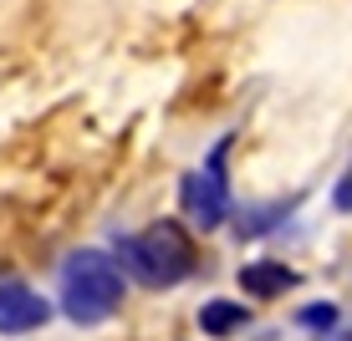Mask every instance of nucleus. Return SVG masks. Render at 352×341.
Instances as JSON below:
<instances>
[{
    "label": "nucleus",
    "instance_id": "obj_1",
    "mask_svg": "<svg viewBox=\"0 0 352 341\" xmlns=\"http://www.w3.org/2000/svg\"><path fill=\"white\" fill-rule=\"evenodd\" d=\"M118 270L148 290H174L199 270V250L174 219H159L138 235H118Z\"/></svg>",
    "mask_w": 352,
    "mask_h": 341
},
{
    "label": "nucleus",
    "instance_id": "obj_2",
    "mask_svg": "<svg viewBox=\"0 0 352 341\" xmlns=\"http://www.w3.org/2000/svg\"><path fill=\"white\" fill-rule=\"evenodd\" d=\"M128 275L107 250H77L62 265V316L72 326H102L123 311Z\"/></svg>",
    "mask_w": 352,
    "mask_h": 341
},
{
    "label": "nucleus",
    "instance_id": "obj_3",
    "mask_svg": "<svg viewBox=\"0 0 352 341\" xmlns=\"http://www.w3.org/2000/svg\"><path fill=\"white\" fill-rule=\"evenodd\" d=\"M225 153H230V138L214 143V153L204 158V168H194V174L179 178V204H184L189 224L199 229H220L230 219V178H225Z\"/></svg>",
    "mask_w": 352,
    "mask_h": 341
},
{
    "label": "nucleus",
    "instance_id": "obj_4",
    "mask_svg": "<svg viewBox=\"0 0 352 341\" xmlns=\"http://www.w3.org/2000/svg\"><path fill=\"white\" fill-rule=\"evenodd\" d=\"M52 321V301L26 280H0V336H31Z\"/></svg>",
    "mask_w": 352,
    "mask_h": 341
},
{
    "label": "nucleus",
    "instance_id": "obj_5",
    "mask_svg": "<svg viewBox=\"0 0 352 341\" xmlns=\"http://www.w3.org/2000/svg\"><path fill=\"white\" fill-rule=\"evenodd\" d=\"M240 285H245L250 301H276L296 285V270L286 260H245L240 265Z\"/></svg>",
    "mask_w": 352,
    "mask_h": 341
},
{
    "label": "nucleus",
    "instance_id": "obj_6",
    "mask_svg": "<svg viewBox=\"0 0 352 341\" xmlns=\"http://www.w3.org/2000/svg\"><path fill=\"white\" fill-rule=\"evenodd\" d=\"M199 326H204V336H235L240 326H250V306L245 301H225V296H214V301H204L199 306Z\"/></svg>",
    "mask_w": 352,
    "mask_h": 341
},
{
    "label": "nucleus",
    "instance_id": "obj_7",
    "mask_svg": "<svg viewBox=\"0 0 352 341\" xmlns=\"http://www.w3.org/2000/svg\"><path fill=\"white\" fill-rule=\"evenodd\" d=\"M296 326L311 331V336H332L342 326V311H337V301H311V306L296 311Z\"/></svg>",
    "mask_w": 352,
    "mask_h": 341
},
{
    "label": "nucleus",
    "instance_id": "obj_8",
    "mask_svg": "<svg viewBox=\"0 0 352 341\" xmlns=\"http://www.w3.org/2000/svg\"><path fill=\"white\" fill-rule=\"evenodd\" d=\"M291 214V204H265V209H250V214H240V239H256V235H265L271 224H281V219Z\"/></svg>",
    "mask_w": 352,
    "mask_h": 341
}]
</instances>
